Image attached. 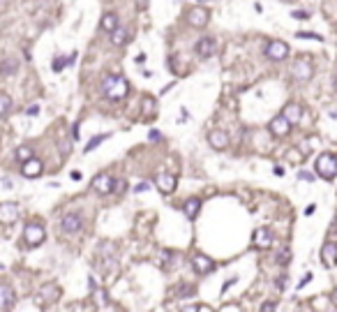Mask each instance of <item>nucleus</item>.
I'll list each match as a JSON object with an SVG mask.
<instances>
[{
  "instance_id": "nucleus-1",
  "label": "nucleus",
  "mask_w": 337,
  "mask_h": 312,
  "mask_svg": "<svg viewBox=\"0 0 337 312\" xmlns=\"http://www.w3.org/2000/svg\"><path fill=\"white\" fill-rule=\"evenodd\" d=\"M102 93L107 95L109 99H123L127 93H130V83H127V79L125 77H120V74H107L104 77V81H102Z\"/></svg>"
},
{
  "instance_id": "nucleus-2",
  "label": "nucleus",
  "mask_w": 337,
  "mask_h": 312,
  "mask_svg": "<svg viewBox=\"0 0 337 312\" xmlns=\"http://www.w3.org/2000/svg\"><path fill=\"white\" fill-rule=\"evenodd\" d=\"M314 169H317V174H319L323 180L337 178V157L333 155V153H321L319 157H317Z\"/></svg>"
},
{
  "instance_id": "nucleus-3",
  "label": "nucleus",
  "mask_w": 337,
  "mask_h": 312,
  "mask_svg": "<svg viewBox=\"0 0 337 312\" xmlns=\"http://www.w3.org/2000/svg\"><path fill=\"white\" fill-rule=\"evenodd\" d=\"M46 238L44 234V227L37 222V220H30V222H26V227H23V241H26L28 248H37V245H42Z\"/></svg>"
},
{
  "instance_id": "nucleus-4",
  "label": "nucleus",
  "mask_w": 337,
  "mask_h": 312,
  "mask_svg": "<svg viewBox=\"0 0 337 312\" xmlns=\"http://www.w3.org/2000/svg\"><path fill=\"white\" fill-rule=\"evenodd\" d=\"M58 298H60V287L54 285V282H46V285H42L39 289H37L35 303H39L42 308H46V305L56 303Z\"/></svg>"
},
{
  "instance_id": "nucleus-5",
  "label": "nucleus",
  "mask_w": 337,
  "mask_h": 312,
  "mask_svg": "<svg viewBox=\"0 0 337 312\" xmlns=\"http://www.w3.org/2000/svg\"><path fill=\"white\" fill-rule=\"evenodd\" d=\"M293 79L298 81V83H305V81L312 79V74H314V65H312L307 58H298V60L293 62Z\"/></svg>"
},
{
  "instance_id": "nucleus-6",
  "label": "nucleus",
  "mask_w": 337,
  "mask_h": 312,
  "mask_svg": "<svg viewBox=\"0 0 337 312\" xmlns=\"http://www.w3.org/2000/svg\"><path fill=\"white\" fill-rule=\"evenodd\" d=\"M113 185H115V180L111 178V174H107V171H102V174H97V176L93 178V190H95L97 195H109V192H113Z\"/></svg>"
},
{
  "instance_id": "nucleus-7",
  "label": "nucleus",
  "mask_w": 337,
  "mask_h": 312,
  "mask_svg": "<svg viewBox=\"0 0 337 312\" xmlns=\"http://www.w3.org/2000/svg\"><path fill=\"white\" fill-rule=\"evenodd\" d=\"M266 56L270 60H284V58L289 56V44L282 42V39H273V42H268V46H266Z\"/></svg>"
},
{
  "instance_id": "nucleus-8",
  "label": "nucleus",
  "mask_w": 337,
  "mask_h": 312,
  "mask_svg": "<svg viewBox=\"0 0 337 312\" xmlns=\"http://www.w3.org/2000/svg\"><path fill=\"white\" fill-rule=\"evenodd\" d=\"M268 130H270V134H275V136H286V134L291 132V120L284 116V114H280V116H275L273 120H270V125H268Z\"/></svg>"
},
{
  "instance_id": "nucleus-9",
  "label": "nucleus",
  "mask_w": 337,
  "mask_h": 312,
  "mask_svg": "<svg viewBox=\"0 0 337 312\" xmlns=\"http://www.w3.org/2000/svg\"><path fill=\"white\" fill-rule=\"evenodd\" d=\"M62 232L70 234V236H74V234L81 232V227H83V217H81V213H67L65 217H62Z\"/></svg>"
},
{
  "instance_id": "nucleus-10",
  "label": "nucleus",
  "mask_w": 337,
  "mask_h": 312,
  "mask_svg": "<svg viewBox=\"0 0 337 312\" xmlns=\"http://www.w3.org/2000/svg\"><path fill=\"white\" fill-rule=\"evenodd\" d=\"M273 232L268 229V227H259L257 232H254V236H252V243H254V248L257 250H268L270 245H273Z\"/></svg>"
},
{
  "instance_id": "nucleus-11",
  "label": "nucleus",
  "mask_w": 337,
  "mask_h": 312,
  "mask_svg": "<svg viewBox=\"0 0 337 312\" xmlns=\"http://www.w3.org/2000/svg\"><path fill=\"white\" fill-rule=\"evenodd\" d=\"M192 268H194L199 275H208V273H213L215 271V261L210 257H206V254H194L192 257Z\"/></svg>"
},
{
  "instance_id": "nucleus-12",
  "label": "nucleus",
  "mask_w": 337,
  "mask_h": 312,
  "mask_svg": "<svg viewBox=\"0 0 337 312\" xmlns=\"http://www.w3.org/2000/svg\"><path fill=\"white\" fill-rule=\"evenodd\" d=\"M321 261L326 268H335L337 266V243L335 241H328L323 243L321 248Z\"/></svg>"
},
{
  "instance_id": "nucleus-13",
  "label": "nucleus",
  "mask_w": 337,
  "mask_h": 312,
  "mask_svg": "<svg viewBox=\"0 0 337 312\" xmlns=\"http://www.w3.org/2000/svg\"><path fill=\"white\" fill-rule=\"evenodd\" d=\"M187 23H189L192 28H204L206 23H208V12H206L201 5H199V7L187 9Z\"/></svg>"
},
{
  "instance_id": "nucleus-14",
  "label": "nucleus",
  "mask_w": 337,
  "mask_h": 312,
  "mask_svg": "<svg viewBox=\"0 0 337 312\" xmlns=\"http://www.w3.org/2000/svg\"><path fill=\"white\" fill-rule=\"evenodd\" d=\"M155 185L160 190L162 195H173L176 192V176L171 174H157L155 176Z\"/></svg>"
},
{
  "instance_id": "nucleus-15",
  "label": "nucleus",
  "mask_w": 337,
  "mask_h": 312,
  "mask_svg": "<svg viewBox=\"0 0 337 312\" xmlns=\"http://www.w3.org/2000/svg\"><path fill=\"white\" fill-rule=\"evenodd\" d=\"M42 171H44V164L37 160V157L26 160L23 162V167H21V174H23L26 178H37V176H42Z\"/></svg>"
},
{
  "instance_id": "nucleus-16",
  "label": "nucleus",
  "mask_w": 337,
  "mask_h": 312,
  "mask_svg": "<svg viewBox=\"0 0 337 312\" xmlns=\"http://www.w3.org/2000/svg\"><path fill=\"white\" fill-rule=\"evenodd\" d=\"M0 220L5 224H12L19 220V204H12V201H7V204L0 206Z\"/></svg>"
},
{
  "instance_id": "nucleus-17",
  "label": "nucleus",
  "mask_w": 337,
  "mask_h": 312,
  "mask_svg": "<svg viewBox=\"0 0 337 312\" xmlns=\"http://www.w3.org/2000/svg\"><path fill=\"white\" fill-rule=\"evenodd\" d=\"M208 141H210V146H213V148L222 151V148H226V146H229V134L224 132V130H213V132L208 134Z\"/></svg>"
},
{
  "instance_id": "nucleus-18",
  "label": "nucleus",
  "mask_w": 337,
  "mask_h": 312,
  "mask_svg": "<svg viewBox=\"0 0 337 312\" xmlns=\"http://www.w3.org/2000/svg\"><path fill=\"white\" fill-rule=\"evenodd\" d=\"M199 211H201V199L199 196H192V199H187L183 204V213H185L187 220H196Z\"/></svg>"
},
{
  "instance_id": "nucleus-19",
  "label": "nucleus",
  "mask_w": 337,
  "mask_h": 312,
  "mask_svg": "<svg viewBox=\"0 0 337 312\" xmlns=\"http://www.w3.org/2000/svg\"><path fill=\"white\" fill-rule=\"evenodd\" d=\"M17 301V296H14V289L5 282V285L0 287V303H2V310H9L12 305Z\"/></svg>"
},
{
  "instance_id": "nucleus-20",
  "label": "nucleus",
  "mask_w": 337,
  "mask_h": 312,
  "mask_svg": "<svg viewBox=\"0 0 337 312\" xmlns=\"http://www.w3.org/2000/svg\"><path fill=\"white\" fill-rule=\"evenodd\" d=\"M215 54V42L210 37H204V39H199L196 42V56H201V58H208V56Z\"/></svg>"
},
{
  "instance_id": "nucleus-21",
  "label": "nucleus",
  "mask_w": 337,
  "mask_h": 312,
  "mask_svg": "<svg viewBox=\"0 0 337 312\" xmlns=\"http://www.w3.org/2000/svg\"><path fill=\"white\" fill-rule=\"evenodd\" d=\"M127 39H130V30H127V28H123V26H118L113 33H111V44H113V46L127 44Z\"/></svg>"
},
{
  "instance_id": "nucleus-22",
  "label": "nucleus",
  "mask_w": 337,
  "mask_h": 312,
  "mask_svg": "<svg viewBox=\"0 0 337 312\" xmlns=\"http://www.w3.org/2000/svg\"><path fill=\"white\" fill-rule=\"evenodd\" d=\"M284 116L291 120V125H296L302 118V107L300 104H286V107H284Z\"/></svg>"
},
{
  "instance_id": "nucleus-23",
  "label": "nucleus",
  "mask_w": 337,
  "mask_h": 312,
  "mask_svg": "<svg viewBox=\"0 0 337 312\" xmlns=\"http://www.w3.org/2000/svg\"><path fill=\"white\" fill-rule=\"evenodd\" d=\"M102 28H104L107 33H113L115 28H118V14H113V12L104 14V17H102Z\"/></svg>"
},
{
  "instance_id": "nucleus-24",
  "label": "nucleus",
  "mask_w": 337,
  "mask_h": 312,
  "mask_svg": "<svg viewBox=\"0 0 337 312\" xmlns=\"http://www.w3.org/2000/svg\"><path fill=\"white\" fill-rule=\"evenodd\" d=\"M275 261L280 266H289V261H291V248H289V245H282V248L277 250Z\"/></svg>"
},
{
  "instance_id": "nucleus-25",
  "label": "nucleus",
  "mask_w": 337,
  "mask_h": 312,
  "mask_svg": "<svg viewBox=\"0 0 337 312\" xmlns=\"http://www.w3.org/2000/svg\"><path fill=\"white\" fill-rule=\"evenodd\" d=\"M194 285H189V282H180V285L176 287V292H173V294H176V298H185V296H194Z\"/></svg>"
},
{
  "instance_id": "nucleus-26",
  "label": "nucleus",
  "mask_w": 337,
  "mask_h": 312,
  "mask_svg": "<svg viewBox=\"0 0 337 312\" xmlns=\"http://www.w3.org/2000/svg\"><path fill=\"white\" fill-rule=\"evenodd\" d=\"M74 60H76V54H70V58H60V56H58V58H54V65H51V67H54V72H62L65 65H70V62H74Z\"/></svg>"
},
{
  "instance_id": "nucleus-27",
  "label": "nucleus",
  "mask_w": 337,
  "mask_h": 312,
  "mask_svg": "<svg viewBox=\"0 0 337 312\" xmlns=\"http://www.w3.org/2000/svg\"><path fill=\"white\" fill-rule=\"evenodd\" d=\"M109 136H111V134H97V136H93V139H90V141H88V146H86V148H83V151H86V153L95 151V148H97L99 143H104V141H107Z\"/></svg>"
},
{
  "instance_id": "nucleus-28",
  "label": "nucleus",
  "mask_w": 337,
  "mask_h": 312,
  "mask_svg": "<svg viewBox=\"0 0 337 312\" xmlns=\"http://www.w3.org/2000/svg\"><path fill=\"white\" fill-rule=\"evenodd\" d=\"M9 109H12V99H9L7 93H0V111H2V116L7 118L9 116Z\"/></svg>"
},
{
  "instance_id": "nucleus-29",
  "label": "nucleus",
  "mask_w": 337,
  "mask_h": 312,
  "mask_svg": "<svg viewBox=\"0 0 337 312\" xmlns=\"http://www.w3.org/2000/svg\"><path fill=\"white\" fill-rule=\"evenodd\" d=\"M171 259H173V252L171 250H162L160 252V261H162V266H171Z\"/></svg>"
},
{
  "instance_id": "nucleus-30",
  "label": "nucleus",
  "mask_w": 337,
  "mask_h": 312,
  "mask_svg": "<svg viewBox=\"0 0 337 312\" xmlns=\"http://www.w3.org/2000/svg\"><path fill=\"white\" fill-rule=\"evenodd\" d=\"M33 155H30V148L28 146H21V148H17V160H21V162H26V160H30Z\"/></svg>"
},
{
  "instance_id": "nucleus-31",
  "label": "nucleus",
  "mask_w": 337,
  "mask_h": 312,
  "mask_svg": "<svg viewBox=\"0 0 337 312\" xmlns=\"http://www.w3.org/2000/svg\"><path fill=\"white\" fill-rule=\"evenodd\" d=\"M143 111L152 116V114H155V99H152V98H146V99H143Z\"/></svg>"
},
{
  "instance_id": "nucleus-32",
  "label": "nucleus",
  "mask_w": 337,
  "mask_h": 312,
  "mask_svg": "<svg viewBox=\"0 0 337 312\" xmlns=\"http://www.w3.org/2000/svg\"><path fill=\"white\" fill-rule=\"evenodd\" d=\"M286 277H289V275H284V273H282V275H277V280H275V289H277V292H284V289H286Z\"/></svg>"
},
{
  "instance_id": "nucleus-33",
  "label": "nucleus",
  "mask_w": 337,
  "mask_h": 312,
  "mask_svg": "<svg viewBox=\"0 0 337 312\" xmlns=\"http://www.w3.org/2000/svg\"><path fill=\"white\" fill-rule=\"evenodd\" d=\"M125 190H127V183H125L123 178H118L115 180V185H113V195H123Z\"/></svg>"
},
{
  "instance_id": "nucleus-34",
  "label": "nucleus",
  "mask_w": 337,
  "mask_h": 312,
  "mask_svg": "<svg viewBox=\"0 0 337 312\" xmlns=\"http://www.w3.org/2000/svg\"><path fill=\"white\" fill-rule=\"evenodd\" d=\"M296 37H300V39H323L321 35H317V33H296Z\"/></svg>"
},
{
  "instance_id": "nucleus-35",
  "label": "nucleus",
  "mask_w": 337,
  "mask_h": 312,
  "mask_svg": "<svg viewBox=\"0 0 337 312\" xmlns=\"http://www.w3.org/2000/svg\"><path fill=\"white\" fill-rule=\"evenodd\" d=\"M259 312H275V303H273V301H266V303L261 305V310Z\"/></svg>"
},
{
  "instance_id": "nucleus-36",
  "label": "nucleus",
  "mask_w": 337,
  "mask_h": 312,
  "mask_svg": "<svg viewBox=\"0 0 337 312\" xmlns=\"http://www.w3.org/2000/svg\"><path fill=\"white\" fill-rule=\"evenodd\" d=\"M2 70H5V74H12V72H14V62H9V60H5V65H2Z\"/></svg>"
},
{
  "instance_id": "nucleus-37",
  "label": "nucleus",
  "mask_w": 337,
  "mask_h": 312,
  "mask_svg": "<svg viewBox=\"0 0 337 312\" xmlns=\"http://www.w3.org/2000/svg\"><path fill=\"white\" fill-rule=\"evenodd\" d=\"M310 280H312V273H305V275H302V280H300V282H298V289H302V287L307 285Z\"/></svg>"
},
{
  "instance_id": "nucleus-38",
  "label": "nucleus",
  "mask_w": 337,
  "mask_h": 312,
  "mask_svg": "<svg viewBox=\"0 0 337 312\" xmlns=\"http://www.w3.org/2000/svg\"><path fill=\"white\" fill-rule=\"evenodd\" d=\"M26 114H28V116H37V114H39V107H37V104H33V107L26 109Z\"/></svg>"
},
{
  "instance_id": "nucleus-39",
  "label": "nucleus",
  "mask_w": 337,
  "mask_h": 312,
  "mask_svg": "<svg viewBox=\"0 0 337 312\" xmlns=\"http://www.w3.org/2000/svg\"><path fill=\"white\" fill-rule=\"evenodd\" d=\"M298 178H300V180H314V176L307 174V171H300V174H298Z\"/></svg>"
},
{
  "instance_id": "nucleus-40",
  "label": "nucleus",
  "mask_w": 337,
  "mask_h": 312,
  "mask_svg": "<svg viewBox=\"0 0 337 312\" xmlns=\"http://www.w3.org/2000/svg\"><path fill=\"white\" fill-rule=\"evenodd\" d=\"M199 310H201L199 305H185V308H183L180 312H199Z\"/></svg>"
},
{
  "instance_id": "nucleus-41",
  "label": "nucleus",
  "mask_w": 337,
  "mask_h": 312,
  "mask_svg": "<svg viewBox=\"0 0 337 312\" xmlns=\"http://www.w3.org/2000/svg\"><path fill=\"white\" fill-rule=\"evenodd\" d=\"M148 187H150V185H148V183H139V185L134 187V192H146Z\"/></svg>"
},
{
  "instance_id": "nucleus-42",
  "label": "nucleus",
  "mask_w": 337,
  "mask_h": 312,
  "mask_svg": "<svg viewBox=\"0 0 337 312\" xmlns=\"http://www.w3.org/2000/svg\"><path fill=\"white\" fill-rule=\"evenodd\" d=\"M231 285H236V277H231V280H226V282H224V285H222V294L226 292V289H229Z\"/></svg>"
},
{
  "instance_id": "nucleus-43",
  "label": "nucleus",
  "mask_w": 337,
  "mask_h": 312,
  "mask_svg": "<svg viewBox=\"0 0 337 312\" xmlns=\"http://www.w3.org/2000/svg\"><path fill=\"white\" fill-rule=\"evenodd\" d=\"M291 17H293V19H300V21H305V19H307V12H293Z\"/></svg>"
},
{
  "instance_id": "nucleus-44",
  "label": "nucleus",
  "mask_w": 337,
  "mask_h": 312,
  "mask_svg": "<svg viewBox=\"0 0 337 312\" xmlns=\"http://www.w3.org/2000/svg\"><path fill=\"white\" fill-rule=\"evenodd\" d=\"M72 139H74V141L79 139V125H74V127H72Z\"/></svg>"
},
{
  "instance_id": "nucleus-45",
  "label": "nucleus",
  "mask_w": 337,
  "mask_h": 312,
  "mask_svg": "<svg viewBox=\"0 0 337 312\" xmlns=\"http://www.w3.org/2000/svg\"><path fill=\"white\" fill-rule=\"evenodd\" d=\"M330 301H333V305H335V308H337V289H335V292H333V294H330Z\"/></svg>"
},
{
  "instance_id": "nucleus-46",
  "label": "nucleus",
  "mask_w": 337,
  "mask_h": 312,
  "mask_svg": "<svg viewBox=\"0 0 337 312\" xmlns=\"http://www.w3.org/2000/svg\"><path fill=\"white\" fill-rule=\"evenodd\" d=\"M150 139H152V141H157V139H160V132H155V130H152V132H150Z\"/></svg>"
},
{
  "instance_id": "nucleus-47",
  "label": "nucleus",
  "mask_w": 337,
  "mask_h": 312,
  "mask_svg": "<svg viewBox=\"0 0 337 312\" xmlns=\"http://www.w3.org/2000/svg\"><path fill=\"white\" fill-rule=\"evenodd\" d=\"M275 176H284V169H282V167H275Z\"/></svg>"
},
{
  "instance_id": "nucleus-48",
  "label": "nucleus",
  "mask_w": 337,
  "mask_h": 312,
  "mask_svg": "<svg viewBox=\"0 0 337 312\" xmlns=\"http://www.w3.org/2000/svg\"><path fill=\"white\" fill-rule=\"evenodd\" d=\"M146 7V0H139V9H143Z\"/></svg>"
},
{
  "instance_id": "nucleus-49",
  "label": "nucleus",
  "mask_w": 337,
  "mask_h": 312,
  "mask_svg": "<svg viewBox=\"0 0 337 312\" xmlns=\"http://www.w3.org/2000/svg\"><path fill=\"white\" fill-rule=\"evenodd\" d=\"M333 234H337V217H335V224H333Z\"/></svg>"
},
{
  "instance_id": "nucleus-50",
  "label": "nucleus",
  "mask_w": 337,
  "mask_h": 312,
  "mask_svg": "<svg viewBox=\"0 0 337 312\" xmlns=\"http://www.w3.org/2000/svg\"><path fill=\"white\" fill-rule=\"evenodd\" d=\"M9 5V0H2V7H7Z\"/></svg>"
},
{
  "instance_id": "nucleus-51",
  "label": "nucleus",
  "mask_w": 337,
  "mask_h": 312,
  "mask_svg": "<svg viewBox=\"0 0 337 312\" xmlns=\"http://www.w3.org/2000/svg\"><path fill=\"white\" fill-rule=\"evenodd\" d=\"M199 2H206V0H199Z\"/></svg>"
},
{
  "instance_id": "nucleus-52",
  "label": "nucleus",
  "mask_w": 337,
  "mask_h": 312,
  "mask_svg": "<svg viewBox=\"0 0 337 312\" xmlns=\"http://www.w3.org/2000/svg\"><path fill=\"white\" fill-rule=\"evenodd\" d=\"M335 86H337V79H335Z\"/></svg>"
}]
</instances>
